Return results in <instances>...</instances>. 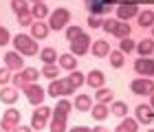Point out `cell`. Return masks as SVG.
<instances>
[{"label": "cell", "instance_id": "13", "mask_svg": "<svg viewBox=\"0 0 154 132\" xmlns=\"http://www.w3.org/2000/svg\"><path fill=\"white\" fill-rule=\"evenodd\" d=\"M90 46H93L90 51H93L95 57H106V55H110V44L106 40H97V42H93Z\"/></svg>", "mask_w": 154, "mask_h": 132}, {"label": "cell", "instance_id": "17", "mask_svg": "<svg viewBox=\"0 0 154 132\" xmlns=\"http://www.w3.org/2000/svg\"><path fill=\"white\" fill-rule=\"evenodd\" d=\"M57 62H60V68H66V71H75V68H77V60H75V55H73V53H64V55H60Z\"/></svg>", "mask_w": 154, "mask_h": 132}, {"label": "cell", "instance_id": "14", "mask_svg": "<svg viewBox=\"0 0 154 132\" xmlns=\"http://www.w3.org/2000/svg\"><path fill=\"white\" fill-rule=\"evenodd\" d=\"M75 110H79V112H88L90 108H93V97L88 95H77V99L73 101Z\"/></svg>", "mask_w": 154, "mask_h": 132}, {"label": "cell", "instance_id": "24", "mask_svg": "<svg viewBox=\"0 0 154 132\" xmlns=\"http://www.w3.org/2000/svg\"><path fill=\"white\" fill-rule=\"evenodd\" d=\"M66 119H68V117H62V115H55L53 112L51 132H66Z\"/></svg>", "mask_w": 154, "mask_h": 132}, {"label": "cell", "instance_id": "27", "mask_svg": "<svg viewBox=\"0 0 154 132\" xmlns=\"http://www.w3.org/2000/svg\"><path fill=\"white\" fill-rule=\"evenodd\" d=\"M112 90L110 88H97V95H95V99L99 101V103H108V101H112Z\"/></svg>", "mask_w": 154, "mask_h": 132}, {"label": "cell", "instance_id": "51", "mask_svg": "<svg viewBox=\"0 0 154 132\" xmlns=\"http://www.w3.org/2000/svg\"><path fill=\"white\" fill-rule=\"evenodd\" d=\"M33 2H44V0H33Z\"/></svg>", "mask_w": 154, "mask_h": 132}, {"label": "cell", "instance_id": "33", "mask_svg": "<svg viewBox=\"0 0 154 132\" xmlns=\"http://www.w3.org/2000/svg\"><path fill=\"white\" fill-rule=\"evenodd\" d=\"M48 95L51 97H62V79H51V84H48Z\"/></svg>", "mask_w": 154, "mask_h": 132}, {"label": "cell", "instance_id": "20", "mask_svg": "<svg viewBox=\"0 0 154 132\" xmlns=\"http://www.w3.org/2000/svg\"><path fill=\"white\" fill-rule=\"evenodd\" d=\"M137 130H139V121L128 119V117H123V121L115 128V132H137Z\"/></svg>", "mask_w": 154, "mask_h": 132}, {"label": "cell", "instance_id": "11", "mask_svg": "<svg viewBox=\"0 0 154 132\" xmlns=\"http://www.w3.org/2000/svg\"><path fill=\"white\" fill-rule=\"evenodd\" d=\"M5 66L9 68V71H20V68L24 66L22 55H20L18 51H9V53H5Z\"/></svg>", "mask_w": 154, "mask_h": 132}, {"label": "cell", "instance_id": "39", "mask_svg": "<svg viewBox=\"0 0 154 132\" xmlns=\"http://www.w3.org/2000/svg\"><path fill=\"white\" fill-rule=\"evenodd\" d=\"M11 9L16 13H24L29 11V7H26V0H11Z\"/></svg>", "mask_w": 154, "mask_h": 132}, {"label": "cell", "instance_id": "28", "mask_svg": "<svg viewBox=\"0 0 154 132\" xmlns=\"http://www.w3.org/2000/svg\"><path fill=\"white\" fill-rule=\"evenodd\" d=\"M71 101H68V99H62V101H57V106H55V110H53V112L55 115H62V117H68V115H71Z\"/></svg>", "mask_w": 154, "mask_h": 132}, {"label": "cell", "instance_id": "6", "mask_svg": "<svg viewBox=\"0 0 154 132\" xmlns=\"http://www.w3.org/2000/svg\"><path fill=\"white\" fill-rule=\"evenodd\" d=\"M24 95L31 106H42V101H44V88L40 84H29L24 88Z\"/></svg>", "mask_w": 154, "mask_h": 132}, {"label": "cell", "instance_id": "45", "mask_svg": "<svg viewBox=\"0 0 154 132\" xmlns=\"http://www.w3.org/2000/svg\"><path fill=\"white\" fill-rule=\"evenodd\" d=\"M9 40H11V38H9V31H7L5 26H0V46H5Z\"/></svg>", "mask_w": 154, "mask_h": 132}, {"label": "cell", "instance_id": "46", "mask_svg": "<svg viewBox=\"0 0 154 132\" xmlns=\"http://www.w3.org/2000/svg\"><path fill=\"white\" fill-rule=\"evenodd\" d=\"M71 132H93V128H86V126H75V128H71Z\"/></svg>", "mask_w": 154, "mask_h": 132}, {"label": "cell", "instance_id": "44", "mask_svg": "<svg viewBox=\"0 0 154 132\" xmlns=\"http://www.w3.org/2000/svg\"><path fill=\"white\" fill-rule=\"evenodd\" d=\"M101 24H103V20L99 16H90L88 18V26L90 29H101Z\"/></svg>", "mask_w": 154, "mask_h": 132}, {"label": "cell", "instance_id": "34", "mask_svg": "<svg viewBox=\"0 0 154 132\" xmlns=\"http://www.w3.org/2000/svg\"><path fill=\"white\" fill-rule=\"evenodd\" d=\"M68 81H71V84H75L77 88H79L84 81H86V75L84 73H79V71H71V75H68Z\"/></svg>", "mask_w": 154, "mask_h": 132}, {"label": "cell", "instance_id": "1", "mask_svg": "<svg viewBox=\"0 0 154 132\" xmlns=\"http://www.w3.org/2000/svg\"><path fill=\"white\" fill-rule=\"evenodd\" d=\"M13 46L18 48L20 55H35L38 53V40H33L31 35H26V33H18L16 38H13Z\"/></svg>", "mask_w": 154, "mask_h": 132}, {"label": "cell", "instance_id": "48", "mask_svg": "<svg viewBox=\"0 0 154 132\" xmlns=\"http://www.w3.org/2000/svg\"><path fill=\"white\" fill-rule=\"evenodd\" d=\"M93 132H110V130L103 128V126H97V128H93Z\"/></svg>", "mask_w": 154, "mask_h": 132}, {"label": "cell", "instance_id": "16", "mask_svg": "<svg viewBox=\"0 0 154 132\" xmlns=\"http://www.w3.org/2000/svg\"><path fill=\"white\" fill-rule=\"evenodd\" d=\"M0 101L2 103H16L18 101V88H11V86L0 88Z\"/></svg>", "mask_w": 154, "mask_h": 132}, {"label": "cell", "instance_id": "43", "mask_svg": "<svg viewBox=\"0 0 154 132\" xmlns=\"http://www.w3.org/2000/svg\"><path fill=\"white\" fill-rule=\"evenodd\" d=\"M11 81V71L7 66H2L0 68V84H9Z\"/></svg>", "mask_w": 154, "mask_h": 132}, {"label": "cell", "instance_id": "40", "mask_svg": "<svg viewBox=\"0 0 154 132\" xmlns=\"http://www.w3.org/2000/svg\"><path fill=\"white\" fill-rule=\"evenodd\" d=\"M11 84L16 86V88H26V86H29L22 73H16V75H13V77H11Z\"/></svg>", "mask_w": 154, "mask_h": 132}, {"label": "cell", "instance_id": "50", "mask_svg": "<svg viewBox=\"0 0 154 132\" xmlns=\"http://www.w3.org/2000/svg\"><path fill=\"white\" fill-rule=\"evenodd\" d=\"M152 38H154V24H152Z\"/></svg>", "mask_w": 154, "mask_h": 132}, {"label": "cell", "instance_id": "18", "mask_svg": "<svg viewBox=\"0 0 154 132\" xmlns=\"http://www.w3.org/2000/svg\"><path fill=\"white\" fill-rule=\"evenodd\" d=\"M134 51H139V55L141 57H148V55H152L154 53V40H141L137 46H134Z\"/></svg>", "mask_w": 154, "mask_h": 132}, {"label": "cell", "instance_id": "22", "mask_svg": "<svg viewBox=\"0 0 154 132\" xmlns=\"http://www.w3.org/2000/svg\"><path fill=\"white\" fill-rule=\"evenodd\" d=\"M130 33H132L130 24H128V22H121V20H119L117 26H115V31H112V35H115V38H119V40H123V38H130Z\"/></svg>", "mask_w": 154, "mask_h": 132}, {"label": "cell", "instance_id": "47", "mask_svg": "<svg viewBox=\"0 0 154 132\" xmlns=\"http://www.w3.org/2000/svg\"><path fill=\"white\" fill-rule=\"evenodd\" d=\"M13 132H33V128L31 126H16V130Z\"/></svg>", "mask_w": 154, "mask_h": 132}, {"label": "cell", "instance_id": "30", "mask_svg": "<svg viewBox=\"0 0 154 132\" xmlns=\"http://www.w3.org/2000/svg\"><path fill=\"white\" fill-rule=\"evenodd\" d=\"M84 33H86V31H84L82 26L73 24V26H68V29H66V40H68V42H73V40H77L79 35H84Z\"/></svg>", "mask_w": 154, "mask_h": 132}, {"label": "cell", "instance_id": "2", "mask_svg": "<svg viewBox=\"0 0 154 132\" xmlns=\"http://www.w3.org/2000/svg\"><path fill=\"white\" fill-rule=\"evenodd\" d=\"M117 0H84L86 9L90 16H106V13H112Z\"/></svg>", "mask_w": 154, "mask_h": 132}, {"label": "cell", "instance_id": "5", "mask_svg": "<svg viewBox=\"0 0 154 132\" xmlns=\"http://www.w3.org/2000/svg\"><path fill=\"white\" fill-rule=\"evenodd\" d=\"M130 88H132V93H134V95H152L154 93V81L150 79V77H137L134 81H132V84H130Z\"/></svg>", "mask_w": 154, "mask_h": 132}, {"label": "cell", "instance_id": "23", "mask_svg": "<svg viewBox=\"0 0 154 132\" xmlns=\"http://www.w3.org/2000/svg\"><path fill=\"white\" fill-rule=\"evenodd\" d=\"M40 60L44 62V64H55V60H57V51H55L53 46H46L40 51Z\"/></svg>", "mask_w": 154, "mask_h": 132}, {"label": "cell", "instance_id": "9", "mask_svg": "<svg viewBox=\"0 0 154 132\" xmlns=\"http://www.w3.org/2000/svg\"><path fill=\"white\" fill-rule=\"evenodd\" d=\"M134 71H137V75H141V77H152L154 75V60L139 57L134 62Z\"/></svg>", "mask_w": 154, "mask_h": 132}, {"label": "cell", "instance_id": "25", "mask_svg": "<svg viewBox=\"0 0 154 132\" xmlns=\"http://www.w3.org/2000/svg\"><path fill=\"white\" fill-rule=\"evenodd\" d=\"M110 112L115 117H119V119H123V117H128V103L125 101H115L112 108H110Z\"/></svg>", "mask_w": 154, "mask_h": 132}, {"label": "cell", "instance_id": "26", "mask_svg": "<svg viewBox=\"0 0 154 132\" xmlns=\"http://www.w3.org/2000/svg\"><path fill=\"white\" fill-rule=\"evenodd\" d=\"M48 7L44 5V2H33V9H31V16L33 18H46L48 16Z\"/></svg>", "mask_w": 154, "mask_h": 132}, {"label": "cell", "instance_id": "4", "mask_svg": "<svg viewBox=\"0 0 154 132\" xmlns=\"http://www.w3.org/2000/svg\"><path fill=\"white\" fill-rule=\"evenodd\" d=\"M16 126H20V110L16 108H9L7 112L2 115V121H0V130L5 132H13Z\"/></svg>", "mask_w": 154, "mask_h": 132}, {"label": "cell", "instance_id": "10", "mask_svg": "<svg viewBox=\"0 0 154 132\" xmlns=\"http://www.w3.org/2000/svg\"><path fill=\"white\" fill-rule=\"evenodd\" d=\"M134 119L139 123H152L154 121V110L148 106V103H139L134 110Z\"/></svg>", "mask_w": 154, "mask_h": 132}, {"label": "cell", "instance_id": "42", "mask_svg": "<svg viewBox=\"0 0 154 132\" xmlns=\"http://www.w3.org/2000/svg\"><path fill=\"white\" fill-rule=\"evenodd\" d=\"M44 126H46V119H38V117H31V128L33 130H44Z\"/></svg>", "mask_w": 154, "mask_h": 132}, {"label": "cell", "instance_id": "52", "mask_svg": "<svg viewBox=\"0 0 154 132\" xmlns=\"http://www.w3.org/2000/svg\"><path fill=\"white\" fill-rule=\"evenodd\" d=\"M148 132H154V130H148Z\"/></svg>", "mask_w": 154, "mask_h": 132}, {"label": "cell", "instance_id": "41", "mask_svg": "<svg viewBox=\"0 0 154 132\" xmlns=\"http://www.w3.org/2000/svg\"><path fill=\"white\" fill-rule=\"evenodd\" d=\"M117 22H119V20H115V18H106V20H103V24H101V29H106L108 33H112L115 26H117Z\"/></svg>", "mask_w": 154, "mask_h": 132}, {"label": "cell", "instance_id": "32", "mask_svg": "<svg viewBox=\"0 0 154 132\" xmlns=\"http://www.w3.org/2000/svg\"><path fill=\"white\" fill-rule=\"evenodd\" d=\"M123 60H125V55L121 51H110V64H112L115 68H121L123 66Z\"/></svg>", "mask_w": 154, "mask_h": 132}, {"label": "cell", "instance_id": "21", "mask_svg": "<svg viewBox=\"0 0 154 132\" xmlns=\"http://www.w3.org/2000/svg\"><path fill=\"white\" fill-rule=\"evenodd\" d=\"M137 22H139V26H141V29H148V26H152V24H154V11H152V9L141 11V13H139V18H137Z\"/></svg>", "mask_w": 154, "mask_h": 132}, {"label": "cell", "instance_id": "7", "mask_svg": "<svg viewBox=\"0 0 154 132\" xmlns=\"http://www.w3.org/2000/svg\"><path fill=\"white\" fill-rule=\"evenodd\" d=\"M139 13V5L137 2H121L117 7V18L121 20V22H128L130 18H134Z\"/></svg>", "mask_w": 154, "mask_h": 132}, {"label": "cell", "instance_id": "38", "mask_svg": "<svg viewBox=\"0 0 154 132\" xmlns=\"http://www.w3.org/2000/svg\"><path fill=\"white\" fill-rule=\"evenodd\" d=\"M75 90H77V86H75V84H71V81H68V77H66V79H62V97L73 95Z\"/></svg>", "mask_w": 154, "mask_h": 132}, {"label": "cell", "instance_id": "53", "mask_svg": "<svg viewBox=\"0 0 154 132\" xmlns=\"http://www.w3.org/2000/svg\"><path fill=\"white\" fill-rule=\"evenodd\" d=\"M0 132H5V130H0Z\"/></svg>", "mask_w": 154, "mask_h": 132}, {"label": "cell", "instance_id": "31", "mask_svg": "<svg viewBox=\"0 0 154 132\" xmlns=\"http://www.w3.org/2000/svg\"><path fill=\"white\" fill-rule=\"evenodd\" d=\"M42 75L48 79H57V75H60V66H55V64H46L44 68H42Z\"/></svg>", "mask_w": 154, "mask_h": 132}, {"label": "cell", "instance_id": "49", "mask_svg": "<svg viewBox=\"0 0 154 132\" xmlns=\"http://www.w3.org/2000/svg\"><path fill=\"white\" fill-rule=\"evenodd\" d=\"M148 106H150V108H152V110H154V93H152V95H150V103H148Z\"/></svg>", "mask_w": 154, "mask_h": 132}, {"label": "cell", "instance_id": "35", "mask_svg": "<svg viewBox=\"0 0 154 132\" xmlns=\"http://www.w3.org/2000/svg\"><path fill=\"white\" fill-rule=\"evenodd\" d=\"M134 46H137V44L132 42L130 38H123V40H119V51H121L123 55H125V53H130V51H134Z\"/></svg>", "mask_w": 154, "mask_h": 132}, {"label": "cell", "instance_id": "19", "mask_svg": "<svg viewBox=\"0 0 154 132\" xmlns=\"http://www.w3.org/2000/svg\"><path fill=\"white\" fill-rule=\"evenodd\" d=\"M46 35H48V24H44V22L31 24V38L33 40H44Z\"/></svg>", "mask_w": 154, "mask_h": 132}, {"label": "cell", "instance_id": "3", "mask_svg": "<svg viewBox=\"0 0 154 132\" xmlns=\"http://www.w3.org/2000/svg\"><path fill=\"white\" fill-rule=\"evenodd\" d=\"M68 20H71V11L64 9V7H60V9L48 13V29L60 31V29H64V26L68 24Z\"/></svg>", "mask_w": 154, "mask_h": 132}, {"label": "cell", "instance_id": "36", "mask_svg": "<svg viewBox=\"0 0 154 132\" xmlns=\"http://www.w3.org/2000/svg\"><path fill=\"white\" fill-rule=\"evenodd\" d=\"M18 24H20V26H31V24H33V16H31V11L18 13Z\"/></svg>", "mask_w": 154, "mask_h": 132}, {"label": "cell", "instance_id": "37", "mask_svg": "<svg viewBox=\"0 0 154 132\" xmlns=\"http://www.w3.org/2000/svg\"><path fill=\"white\" fill-rule=\"evenodd\" d=\"M51 115H53V110L48 108V106H38L35 112H33V117H38V119H48Z\"/></svg>", "mask_w": 154, "mask_h": 132}, {"label": "cell", "instance_id": "29", "mask_svg": "<svg viewBox=\"0 0 154 132\" xmlns=\"http://www.w3.org/2000/svg\"><path fill=\"white\" fill-rule=\"evenodd\" d=\"M22 75H24V79H26V84H38V77H40V73H38L33 66H26L24 71H22Z\"/></svg>", "mask_w": 154, "mask_h": 132}, {"label": "cell", "instance_id": "12", "mask_svg": "<svg viewBox=\"0 0 154 132\" xmlns=\"http://www.w3.org/2000/svg\"><path fill=\"white\" fill-rule=\"evenodd\" d=\"M86 81H88V86L90 88H103V84H106V75H103L101 71H90L88 73V77H86Z\"/></svg>", "mask_w": 154, "mask_h": 132}, {"label": "cell", "instance_id": "8", "mask_svg": "<svg viewBox=\"0 0 154 132\" xmlns=\"http://www.w3.org/2000/svg\"><path fill=\"white\" fill-rule=\"evenodd\" d=\"M90 44H93V42H90L88 33H84V35H79L77 40H73V42H71V53L75 55V57H77V55H84V53H88Z\"/></svg>", "mask_w": 154, "mask_h": 132}, {"label": "cell", "instance_id": "15", "mask_svg": "<svg viewBox=\"0 0 154 132\" xmlns=\"http://www.w3.org/2000/svg\"><path fill=\"white\" fill-rule=\"evenodd\" d=\"M90 115H93V119H95V121H103V119H108L110 108L106 106V103H95V106L90 108Z\"/></svg>", "mask_w": 154, "mask_h": 132}]
</instances>
